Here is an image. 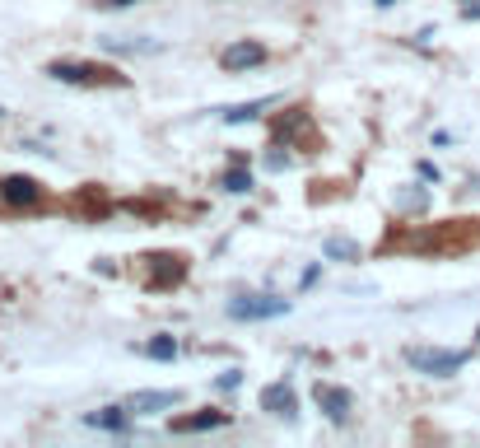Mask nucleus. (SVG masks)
<instances>
[{"label": "nucleus", "instance_id": "nucleus-17", "mask_svg": "<svg viewBox=\"0 0 480 448\" xmlns=\"http://www.w3.org/2000/svg\"><path fill=\"white\" fill-rule=\"evenodd\" d=\"M425 206H429V192H425V187H406V192H401V211H415V215H420Z\"/></svg>", "mask_w": 480, "mask_h": 448}, {"label": "nucleus", "instance_id": "nucleus-2", "mask_svg": "<svg viewBox=\"0 0 480 448\" xmlns=\"http://www.w3.org/2000/svg\"><path fill=\"white\" fill-rule=\"evenodd\" d=\"M140 261H145V285H150V290H178L186 280V271H192V261L182 253H150Z\"/></svg>", "mask_w": 480, "mask_h": 448}, {"label": "nucleus", "instance_id": "nucleus-23", "mask_svg": "<svg viewBox=\"0 0 480 448\" xmlns=\"http://www.w3.org/2000/svg\"><path fill=\"white\" fill-rule=\"evenodd\" d=\"M462 19H480V0H467V5H462Z\"/></svg>", "mask_w": 480, "mask_h": 448}, {"label": "nucleus", "instance_id": "nucleus-6", "mask_svg": "<svg viewBox=\"0 0 480 448\" xmlns=\"http://www.w3.org/2000/svg\"><path fill=\"white\" fill-rule=\"evenodd\" d=\"M266 43H257V37H243V43H234V47H224V56H219V66L224 71H252V66H266Z\"/></svg>", "mask_w": 480, "mask_h": 448}, {"label": "nucleus", "instance_id": "nucleus-12", "mask_svg": "<svg viewBox=\"0 0 480 448\" xmlns=\"http://www.w3.org/2000/svg\"><path fill=\"white\" fill-rule=\"evenodd\" d=\"M261 411H276V416H294L299 411V397L289 383H270V388H261Z\"/></svg>", "mask_w": 480, "mask_h": 448}, {"label": "nucleus", "instance_id": "nucleus-11", "mask_svg": "<svg viewBox=\"0 0 480 448\" xmlns=\"http://www.w3.org/2000/svg\"><path fill=\"white\" fill-rule=\"evenodd\" d=\"M89 430H112V435H131V411H127V402L121 406H103V411H89L85 416Z\"/></svg>", "mask_w": 480, "mask_h": 448}, {"label": "nucleus", "instance_id": "nucleus-20", "mask_svg": "<svg viewBox=\"0 0 480 448\" xmlns=\"http://www.w3.org/2000/svg\"><path fill=\"white\" fill-rule=\"evenodd\" d=\"M238 383H243V374H238V369H228V374H219V378H215V388H219V393H234Z\"/></svg>", "mask_w": 480, "mask_h": 448}, {"label": "nucleus", "instance_id": "nucleus-26", "mask_svg": "<svg viewBox=\"0 0 480 448\" xmlns=\"http://www.w3.org/2000/svg\"><path fill=\"white\" fill-rule=\"evenodd\" d=\"M0 117H5V108H0Z\"/></svg>", "mask_w": 480, "mask_h": 448}, {"label": "nucleus", "instance_id": "nucleus-1", "mask_svg": "<svg viewBox=\"0 0 480 448\" xmlns=\"http://www.w3.org/2000/svg\"><path fill=\"white\" fill-rule=\"evenodd\" d=\"M47 75L56 85H79V89H127L131 85L117 66H103V61H52Z\"/></svg>", "mask_w": 480, "mask_h": 448}, {"label": "nucleus", "instance_id": "nucleus-9", "mask_svg": "<svg viewBox=\"0 0 480 448\" xmlns=\"http://www.w3.org/2000/svg\"><path fill=\"white\" fill-rule=\"evenodd\" d=\"M312 402L322 406L327 420H345L350 406H354V397H350L345 388H336V383H318V388H312Z\"/></svg>", "mask_w": 480, "mask_h": 448}, {"label": "nucleus", "instance_id": "nucleus-10", "mask_svg": "<svg viewBox=\"0 0 480 448\" xmlns=\"http://www.w3.org/2000/svg\"><path fill=\"white\" fill-rule=\"evenodd\" d=\"M182 402V393H173V388H163V393H131L127 397V411L131 416H154V411H169V406H178Z\"/></svg>", "mask_w": 480, "mask_h": 448}, {"label": "nucleus", "instance_id": "nucleus-27", "mask_svg": "<svg viewBox=\"0 0 480 448\" xmlns=\"http://www.w3.org/2000/svg\"><path fill=\"white\" fill-rule=\"evenodd\" d=\"M476 341H480V332H476Z\"/></svg>", "mask_w": 480, "mask_h": 448}, {"label": "nucleus", "instance_id": "nucleus-14", "mask_svg": "<svg viewBox=\"0 0 480 448\" xmlns=\"http://www.w3.org/2000/svg\"><path fill=\"white\" fill-rule=\"evenodd\" d=\"M219 187H224V192H234V196H243V192H252V173H247L243 164H234V169L224 173Z\"/></svg>", "mask_w": 480, "mask_h": 448}, {"label": "nucleus", "instance_id": "nucleus-18", "mask_svg": "<svg viewBox=\"0 0 480 448\" xmlns=\"http://www.w3.org/2000/svg\"><path fill=\"white\" fill-rule=\"evenodd\" d=\"M145 351H150L154 360H173V355H178V341H173V336H154Z\"/></svg>", "mask_w": 480, "mask_h": 448}, {"label": "nucleus", "instance_id": "nucleus-24", "mask_svg": "<svg viewBox=\"0 0 480 448\" xmlns=\"http://www.w3.org/2000/svg\"><path fill=\"white\" fill-rule=\"evenodd\" d=\"M378 5H396V0H378Z\"/></svg>", "mask_w": 480, "mask_h": 448}, {"label": "nucleus", "instance_id": "nucleus-5", "mask_svg": "<svg viewBox=\"0 0 480 448\" xmlns=\"http://www.w3.org/2000/svg\"><path fill=\"white\" fill-rule=\"evenodd\" d=\"M303 131H308V108H289V112H280L276 121H270V140L276 145H299L303 150Z\"/></svg>", "mask_w": 480, "mask_h": 448}, {"label": "nucleus", "instance_id": "nucleus-7", "mask_svg": "<svg viewBox=\"0 0 480 448\" xmlns=\"http://www.w3.org/2000/svg\"><path fill=\"white\" fill-rule=\"evenodd\" d=\"M289 313V299H234L228 303V318H238V322H252V318H285Z\"/></svg>", "mask_w": 480, "mask_h": 448}, {"label": "nucleus", "instance_id": "nucleus-21", "mask_svg": "<svg viewBox=\"0 0 480 448\" xmlns=\"http://www.w3.org/2000/svg\"><path fill=\"white\" fill-rule=\"evenodd\" d=\"M136 0H98V10H131Z\"/></svg>", "mask_w": 480, "mask_h": 448}, {"label": "nucleus", "instance_id": "nucleus-22", "mask_svg": "<svg viewBox=\"0 0 480 448\" xmlns=\"http://www.w3.org/2000/svg\"><path fill=\"white\" fill-rule=\"evenodd\" d=\"M318 276H322V267H308V271H303V280H299V285H303V290H308V285H318Z\"/></svg>", "mask_w": 480, "mask_h": 448}, {"label": "nucleus", "instance_id": "nucleus-16", "mask_svg": "<svg viewBox=\"0 0 480 448\" xmlns=\"http://www.w3.org/2000/svg\"><path fill=\"white\" fill-rule=\"evenodd\" d=\"M331 261H354V257H360V248H354V243L350 238H327V248H322Z\"/></svg>", "mask_w": 480, "mask_h": 448}, {"label": "nucleus", "instance_id": "nucleus-19", "mask_svg": "<svg viewBox=\"0 0 480 448\" xmlns=\"http://www.w3.org/2000/svg\"><path fill=\"white\" fill-rule=\"evenodd\" d=\"M289 164H294V159L285 154V145H270V150H266V169H270V173H285Z\"/></svg>", "mask_w": 480, "mask_h": 448}, {"label": "nucleus", "instance_id": "nucleus-4", "mask_svg": "<svg viewBox=\"0 0 480 448\" xmlns=\"http://www.w3.org/2000/svg\"><path fill=\"white\" fill-rule=\"evenodd\" d=\"M406 360H410L420 374L448 378V374H457V369H462V364L471 360V351H429V345H410V351H406Z\"/></svg>", "mask_w": 480, "mask_h": 448}, {"label": "nucleus", "instance_id": "nucleus-3", "mask_svg": "<svg viewBox=\"0 0 480 448\" xmlns=\"http://www.w3.org/2000/svg\"><path fill=\"white\" fill-rule=\"evenodd\" d=\"M0 201L10 211H37V206H47V187L29 173H10V178H0Z\"/></svg>", "mask_w": 480, "mask_h": 448}, {"label": "nucleus", "instance_id": "nucleus-25", "mask_svg": "<svg viewBox=\"0 0 480 448\" xmlns=\"http://www.w3.org/2000/svg\"><path fill=\"white\" fill-rule=\"evenodd\" d=\"M471 187H476V192H480V178H476V182H471Z\"/></svg>", "mask_w": 480, "mask_h": 448}, {"label": "nucleus", "instance_id": "nucleus-15", "mask_svg": "<svg viewBox=\"0 0 480 448\" xmlns=\"http://www.w3.org/2000/svg\"><path fill=\"white\" fill-rule=\"evenodd\" d=\"M270 104L266 98H252V104H238V108H224V121H252L257 112H266Z\"/></svg>", "mask_w": 480, "mask_h": 448}, {"label": "nucleus", "instance_id": "nucleus-13", "mask_svg": "<svg viewBox=\"0 0 480 448\" xmlns=\"http://www.w3.org/2000/svg\"><path fill=\"white\" fill-rule=\"evenodd\" d=\"M70 206H75L79 215L98 220V215H112V211H117V201H108V196H103V187H85V192H79V196L70 201Z\"/></svg>", "mask_w": 480, "mask_h": 448}, {"label": "nucleus", "instance_id": "nucleus-8", "mask_svg": "<svg viewBox=\"0 0 480 448\" xmlns=\"http://www.w3.org/2000/svg\"><path fill=\"white\" fill-rule=\"evenodd\" d=\"M224 425H228V411L205 406V411H192V416H173V435H205V430H224Z\"/></svg>", "mask_w": 480, "mask_h": 448}]
</instances>
